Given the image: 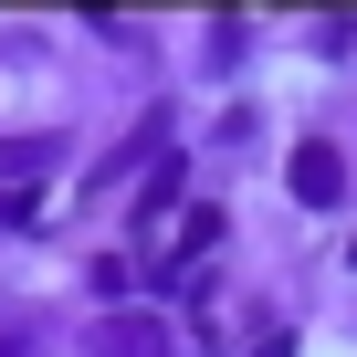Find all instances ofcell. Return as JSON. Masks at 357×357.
<instances>
[{"instance_id": "7a4b0ae2", "label": "cell", "mask_w": 357, "mask_h": 357, "mask_svg": "<svg viewBox=\"0 0 357 357\" xmlns=\"http://www.w3.org/2000/svg\"><path fill=\"white\" fill-rule=\"evenodd\" d=\"M284 190H294L305 211H336V200H347V158H336L326 137H305V147H294V168H284Z\"/></svg>"}, {"instance_id": "277c9868", "label": "cell", "mask_w": 357, "mask_h": 357, "mask_svg": "<svg viewBox=\"0 0 357 357\" xmlns=\"http://www.w3.org/2000/svg\"><path fill=\"white\" fill-rule=\"evenodd\" d=\"M178 242H190V263H200V252H211V242H221V211H211V200H200V211H190V221H178ZM190 263H178V273H190Z\"/></svg>"}, {"instance_id": "6da1fadb", "label": "cell", "mask_w": 357, "mask_h": 357, "mask_svg": "<svg viewBox=\"0 0 357 357\" xmlns=\"http://www.w3.org/2000/svg\"><path fill=\"white\" fill-rule=\"evenodd\" d=\"M84 357H178V326H158V315H105V326H84Z\"/></svg>"}, {"instance_id": "5b68a950", "label": "cell", "mask_w": 357, "mask_h": 357, "mask_svg": "<svg viewBox=\"0 0 357 357\" xmlns=\"http://www.w3.org/2000/svg\"><path fill=\"white\" fill-rule=\"evenodd\" d=\"M168 200H178V168H158L147 190H137V221H168Z\"/></svg>"}, {"instance_id": "3957f363", "label": "cell", "mask_w": 357, "mask_h": 357, "mask_svg": "<svg viewBox=\"0 0 357 357\" xmlns=\"http://www.w3.org/2000/svg\"><path fill=\"white\" fill-rule=\"evenodd\" d=\"M43 158H53V137H0V178H32Z\"/></svg>"}]
</instances>
